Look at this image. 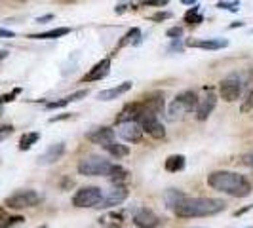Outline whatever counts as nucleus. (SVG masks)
Masks as SVG:
<instances>
[{
	"mask_svg": "<svg viewBox=\"0 0 253 228\" xmlns=\"http://www.w3.org/2000/svg\"><path fill=\"white\" fill-rule=\"evenodd\" d=\"M206 97H202L200 101H198V107H196V118L200 120V122H204V120H208L210 118V114L213 113V109H215V105H217V95L211 91V89H208L206 88Z\"/></svg>",
	"mask_w": 253,
	"mask_h": 228,
	"instance_id": "11",
	"label": "nucleus"
},
{
	"mask_svg": "<svg viewBox=\"0 0 253 228\" xmlns=\"http://www.w3.org/2000/svg\"><path fill=\"white\" fill-rule=\"evenodd\" d=\"M25 219L21 215H10L4 207H0V228H10L13 225H19V223H23Z\"/></svg>",
	"mask_w": 253,
	"mask_h": 228,
	"instance_id": "23",
	"label": "nucleus"
},
{
	"mask_svg": "<svg viewBox=\"0 0 253 228\" xmlns=\"http://www.w3.org/2000/svg\"><path fill=\"white\" fill-rule=\"evenodd\" d=\"M252 209H253V203H252V205L242 207V209H238V211H234V217H240V215H244V213H248V211H252Z\"/></svg>",
	"mask_w": 253,
	"mask_h": 228,
	"instance_id": "37",
	"label": "nucleus"
},
{
	"mask_svg": "<svg viewBox=\"0 0 253 228\" xmlns=\"http://www.w3.org/2000/svg\"><path fill=\"white\" fill-rule=\"evenodd\" d=\"M168 38H173V40H177V38L183 37V27H171V29H168Z\"/></svg>",
	"mask_w": 253,
	"mask_h": 228,
	"instance_id": "31",
	"label": "nucleus"
},
{
	"mask_svg": "<svg viewBox=\"0 0 253 228\" xmlns=\"http://www.w3.org/2000/svg\"><path fill=\"white\" fill-rule=\"evenodd\" d=\"M69 103H71V99H69V95H67V97H63V99H59V101L46 103V109H48V111H53V109H63V107H67Z\"/></svg>",
	"mask_w": 253,
	"mask_h": 228,
	"instance_id": "29",
	"label": "nucleus"
},
{
	"mask_svg": "<svg viewBox=\"0 0 253 228\" xmlns=\"http://www.w3.org/2000/svg\"><path fill=\"white\" fill-rule=\"evenodd\" d=\"M169 50H177L179 53L183 51V46H181V42H179V38H177V40H173V44H171V48H169Z\"/></svg>",
	"mask_w": 253,
	"mask_h": 228,
	"instance_id": "40",
	"label": "nucleus"
},
{
	"mask_svg": "<svg viewBox=\"0 0 253 228\" xmlns=\"http://www.w3.org/2000/svg\"><path fill=\"white\" fill-rule=\"evenodd\" d=\"M131 82H122V84H118V86H114V88H109V89H103L97 93V99L99 101H113L116 97H120V95H124L127 93L129 89H131Z\"/></svg>",
	"mask_w": 253,
	"mask_h": 228,
	"instance_id": "18",
	"label": "nucleus"
},
{
	"mask_svg": "<svg viewBox=\"0 0 253 228\" xmlns=\"http://www.w3.org/2000/svg\"><path fill=\"white\" fill-rule=\"evenodd\" d=\"M113 167L114 164L111 160L91 154V156H86L78 162V173L86 175V177H109Z\"/></svg>",
	"mask_w": 253,
	"mask_h": 228,
	"instance_id": "3",
	"label": "nucleus"
},
{
	"mask_svg": "<svg viewBox=\"0 0 253 228\" xmlns=\"http://www.w3.org/2000/svg\"><path fill=\"white\" fill-rule=\"evenodd\" d=\"M103 149L109 152L113 158H116V160H120V158H126L127 154H129V149H127V145H122V143H118L116 139L111 141V143H107V145H103Z\"/></svg>",
	"mask_w": 253,
	"mask_h": 228,
	"instance_id": "19",
	"label": "nucleus"
},
{
	"mask_svg": "<svg viewBox=\"0 0 253 228\" xmlns=\"http://www.w3.org/2000/svg\"><path fill=\"white\" fill-rule=\"evenodd\" d=\"M236 27H244V23H242V21H236V23L230 25V29H236Z\"/></svg>",
	"mask_w": 253,
	"mask_h": 228,
	"instance_id": "45",
	"label": "nucleus"
},
{
	"mask_svg": "<svg viewBox=\"0 0 253 228\" xmlns=\"http://www.w3.org/2000/svg\"><path fill=\"white\" fill-rule=\"evenodd\" d=\"M198 101H200V99L196 97L194 91H183V93H179L177 97L173 99V103L169 105V111H168L169 120L175 122V120H179V118H183V114L196 111Z\"/></svg>",
	"mask_w": 253,
	"mask_h": 228,
	"instance_id": "4",
	"label": "nucleus"
},
{
	"mask_svg": "<svg viewBox=\"0 0 253 228\" xmlns=\"http://www.w3.org/2000/svg\"><path fill=\"white\" fill-rule=\"evenodd\" d=\"M169 17H171L169 12H158V13H154L151 19L152 21H164V19H169Z\"/></svg>",
	"mask_w": 253,
	"mask_h": 228,
	"instance_id": "35",
	"label": "nucleus"
},
{
	"mask_svg": "<svg viewBox=\"0 0 253 228\" xmlns=\"http://www.w3.org/2000/svg\"><path fill=\"white\" fill-rule=\"evenodd\" d=\"M187 196H185V192L183 190H179V189H168L164 192V202L166 205L169 207V209H175L179 203L183 202Z\"/></svg>",
	"mask_w": 253,
	"mask_h": 228,
	"instance_id": "20",
	"label": "nucleus"
},
{
	"mask_svg": "<svg viewBox=\"0 0 253 228\" xmlns=\"http://www.w3.org/2000/svg\"><path fill=\"white\" fill-rule=\"evenodd\" d=\"M8 57V50H0V59H6Z\"/></svg>",
	"mask_w": 253,
	"mask_h": 228,
	"instance_id": "44",
	"label": "nucleus"
},
{
	"mask_svg": "<svg viewBox=\"0 0 253 228\" xmlns=\"http://www.w3.org/2000/svg\"><path fill=\"white\" fill-rule=\"evenodd\" d=\"M15 33L13 31H8V29H0V38H13Z\"/></svg>",
	"mask_w": 253,
	"mask_h": 228,
	"instance_id": "36",
	"label": "nucleus"
},
{
	"mask_svg": "<svg viewBox=\"0 0 253 228\" xmlns=\"http://www.w3.org/2000/svg\"><path fill=\"white\" fill-rule=\"evenodd\" d=\"M116 133L126 141V143H141L143 141V129H141L139 122H135V120L118 122Z\"/></svg>",
	"mask_w": 253,
	"mask_h": 228,
	"instance_id": "10",
	"label": "nucleus"
},
{
	"mask_svg": "<svg viewBox=\"0 0 253 228\" xmlns=\"http://www.w3.org/2000/svg\"><path fill=\"white\" fill-rule=\"evenodd\" d=\"M67 118H71V114H61V116H51V118H50V124H53V122H59V120H67Z\"/></svg>",
	"mask_w": 253,
	"mask_h": 228,
	"instance_id": "38",
	"label": "nucleus"
},
{
	"mask_svg": "<svg viewBox=\"0 0 253 228\" xmlns=\"http://www.w3.org/2000/svg\"><path fill=\"white\" fill-rule=\"evenodd\" d=\"M127 44H131V46H139V44H141V29L133 27L131 31H127L126 35H124V38L120 40L118 48H122V46H127Z\"/></svg>",
	"mask_w": 253,
	"mask_h": 228,
	"instance_id": "25",
	"label": "nucleus"
},
{
	"mask_svg": "<svg viewBox=\"0 0 253 228\" xmlns=\"http://www.w3.org/2000/svg\"><path fill=\"white\" fill-rule=\"evenodd\" d=\"M105 228H118V227H114V225H111V227H105Z\"/></svg>",
	"mask_w": 253,
	"mask_h": 228,
	"instance_id": "46",
	"label": "nucleus"
},
{
	"mask_svg": "<svg viewBox=\"0 0 253 228\" xmlns=\"http://www.w3.org/2000/svg\"><path fill=\"white\" fill-rule=\"evenodd\" d=\"M13 133V126H0V143L4 139H8Z\"/></svg>",
	"mask_w": 253,
	"mask_h": 228,
	"instance_id": "32",
	"label": "nucleus"
},
{
	"mask_svg": "<svg viewBox=\"0 0 253 228\" xmlns=\"http://www.w3.org/2000/svg\"><path fill=\"white\" fill-rule=\"evenodd\" d=\"M38 139H40V133L38 131H31V133L21 135V139H19V151H29Z\"/></svg>",
	"mask_w": 253,
	"mask_h": 228,
	"instance_id": "27",
	"label": "nucleus"
},
{
	"mask_svg": "<svg viewBox=\"0 0 253 228\" xmlns=\"http://www.w3.org/2000/svg\"><path fill=\"white\" fill-rule=\"evenodd\" d=\"M189 48L198 50H223L228 46V40L225 38H200V40H187Z\"/></svg>",
	"mask_w": 253,
	"mask_h": 228,
	"instance_id": "15",
	"label": "nucleus"
},
{
	"mask_svg": "<svg viewBox=\"0 0 253 228\" xmlns=\"http://www.w3.org/2000/svg\"><path fill=\"white\" fill-rule=\"evenodd\" d=\"M38 203H40V194L31 189L17 190L4 200V205L10 209H27V207H35Z\"/></svg>",
	"mask_w": 253,
	"mask_h": 228,
	"instance_id": "5",
	"label": "nucleus"
},
{
	"mask_svg": "<svg viewBox=\"0 0 253 228\" xmlns=\"http://www.w3.org/2000/svg\"><path fill=\"white\" fill-rule=\"evenodd\" d=\"M227 203L219 198H185L173 209L181 219H196V217H211L225 211Z\"/></svg>",
	"mask_w": 253,
	"mask_h": 228,
	"instance_id": "2",
	"label": "nucleus"
},
{
	"mask_svg": "<svg viewBox=\"0 0 253 228\" xmlns=\"http://www.w3.org/2000/svg\"><path fill=\"white\" fill-rule=\"evenodd\" d=\"M103 198V190L99 187H82L73 196L75 207H97Z\"/></svg>",
	"mask_w": 253,
	"mask_h": 228,
	"instance_id": "6",
	"label": "nucleus"
},
{
	"mask_svg": "<svg viewBox=\"0 0 253 228\" xmlns=\"http://www.w3.org/2000/svg\"><path fill=\"white\" fill-rule=\"evenodd\" d=\"M164 167L166 171H169V173L183 171L185 169V156L183 154H171V156H168L164 162Z\"/></svg>",
	"mask_w": 253,
	"mask_h": 228,
	"instance_id": "22",
	"label": "nucleus"
},
{
	"mask_svg": "<svg viewBox=\"0 0 253 228\" xmlns=\"http://www.w3.org/2000/svg\"><path fill=\"white\" fill-rule=\"evenodd\" d=\"M126 200H127V189L124 185H120V187H113L111 190L103 192V198L97 207H101V209L118 207V205H122Z\"/></svg>",
	"mask_w": 253,
	"mask_h": 228,
	"instance_id": "9",
	"label": "nucleus"
},
{
	"mask_svg": "<svg viewBox=\"0 0 253 228\" xmlns=\"http://www.w3.org/2000/svg\"><path fill=\"white\" fill-rule=\"evenodd\" d=\"M208 185L234 198H246L252 194V183L236 171H213L208 175Z\"/></svg>",
	"mask_w": 253,
	"mask_h": 228,
	"instance_id": "1",
	"label": "nucleus"
},
{
	"mask_svg": "<svg viewBox=\"0 0 253 228\" xmlns=\"http://www.w3.org/2000/svg\"><path fill=\"white\" fill-rule=\"evenodd\" d=\"M219 95L227 103L238 101L242 95V80L238 75H228L219 84Z\"/></svg>",
	"mask_w": 253,
	"mask_h": 228,
	"instance_id": "7",
	"label": "nucleus"
},
{
	"mask_svg": "<svg viewBox=\"0 0 253 228\" xmlns=\"http://www.w3.org/2000/svg\"><path fill=\"white\" fill-rule=\"evenodd\" d=\"M204 21V15L200 13V6H192L189 12L185 13V23H189V25H198V23H202Z\"/></svg>",
	"mask_w": 253,
	"mask_h": 228,
	"instance_id": "26",
	"label": "nucleus"
},
{
	"mask_svg": "<svg viewBox=\"0 0 253 228\" xmlns=\"http://www.w3.org/2000/svg\"><path fill=\"white\" fill-rule=\"evenodd\" d=\"M126 8H127V4H120L118 8H114V12H116V13H124V12H126Z\"/></svg>",
	"mask_w": 253,
	"mask_h": 228,
	"instance_id": "42",
	"label": "nucleus"
},
{
	"mask_svg": "<svg viewBox=\"0 0 253 228\" xmlns=\"http://www.w3.org/2000/svg\"><path fill=\"white\" fill-rule=\"evenodd\" d=\"M169 0H143L141 4L143 6H154V8H162V6H166Z\"/></svg>",
	"mask_w": 253,
	"mask_h": 228,
	"instance_id": "33",
	"label": "nucleus"
},
{
	"mask_svg": "<svg viewBox=\"0 0 253 228\" xmlns=\"http://www.w3.org/2000/svg\"><path fill=\"white\" fill-rule=\"evenodd\" d=\"M109 179L114 183V187H120V185H124L127 179H129V173H127V169H124L122 165L114 164L113 171H111V175Z\"/></svg>",
	"mask_w": 253,
	"mask_h": 228,
	"instance_id": "24",
	"label": "nucleus"
},
{
	"mask_svg": "<svg viewBox=\"0 0 253 228\" xmlns=\"http://www.w3.org/2000/svg\"><path fill=\"white\" fill-rule=\"evenodd\" d=\"M250 228H253V227H250Z\"/></svg>",
	"mask_w": 253,
	"mask_h": 228,
	"instance_id": "47",
	"label": "nucleus"
},
{
	"mask_svg": "<svg viewBox=\"0 0 253 228\" xmlns=\"http://www.w3.org/2000/svg\"><path fill=\"white\" fill-rule=\"evenodd\" d=\"M139 126L143 129V133L151 135L152 139H164L166 137V127L162 126V122L158 120V116L152 113H143L139 116Z\"/></svg>",
	"mask_w": 253,
	"mask_h": 228,
	"instance_id": "8",
	"label": "nucleus"
},
{
	"mask_svg": "<svg viewBox=\"0 0 253 228\" xmlns=\"http://www.w3.org/2000/svg\"><path fill=\"white\" fill-rule=\"evenodd\" d=\"M63 154H65V143H55V145H51L50 149L44 152L42 156H38V164L40 165L53 164V162L61 160Z\"/></svg>",
	"mask_w": 253,
	"mask_h": 228,
	"instance_id": "17",
	"label": "nucleus"
},
{
	"mask_svg": "<svg viewBox=\"0 0 253 228\" xmlns=\"http://www.w3.org/2000/svg\"><path fill=\"white\" fill-rule=\"evenodd\" d=\"M141 105L145 109V113H152V114H158L164 111V93L160 91H154V93H149L141 99Z\"/></svg>",
	"mask_w": 253,
	"mask_h": 228,
	"instance_id": "14",
	"label": "nucleus"
},
{
	"mask_svg": "<svg viewBox=\"0 0 253 228\" xmlns=\"http://www.w3.org/2000/svg\"><path fill=\"white\" fill-rule=\"evenodd\" d=\"M17 93H21V89H19V88H17V89H13L12 93H6V95H0V105H2V103H10V101H13V97H15Z\"/></svg>",
	"mask_w": 253,
	"mask_h": 228,
	"instance_id": "34",
	"label": "nucleus"
},
{
	"mask_svg": "<svg viewBox=\"0 0 253 228\" xmlns=\"http://www.w3.org/2000/svg\"><path fill=\"white\" fill-rule=\"evenodd\" d=\"M181 4H185V6H194L196 0H181Z\"/></svg>",
	"mask_w": 253,
	"mask_h": 228,
	"instance_id": "43",
	"label": "nucleus"
},
{
	"mask_svg": "<svg viewBox=\"0 0 253 228\" xmlns=\"http://www.w3.org/2000/svg\"><path fill=\"white\" fill-rule=\"evenodd\" d=\"M109 73H111V57H105V59H101L99 63H95L86 75L82 76V82H97V80L107 78Z\"/></svg>",
	"mask_w": 253,
	"mask_h": 228,
	"instance_id": "12",
	"label": "nucleus"
},
{
	"mask_svg": "<svg viewBox=\"0 0 253 228\" xmlns=\"http://www.w3.org/2000/svg\"><path fill=\"white\" fill-rule=\"evenodd\" d=\"M50 19H53V15H44V17H38L37 23H46V21H50Z\"/></svg>",
	"mask_w": 253,
	"mask_h": 228,
	"instance_id": "41",
	"label": "nucleus"
},
{
	"mask_svg": "<svg viewBox=\"0 0 253 228\" xmlns=\"http://www.w3.org/2000/svg\"><path fill=\"white\" fill-rule=\"evenodd\" d=\"M244 164L250 165V167H253V152H252V154H246V156H244Z\"/></svg>",
	"mask_w": 253,
	"mask_h": 228,
	"instance_id": "39",
	"label": "nucleus"
},
{
	"mask_svg": "<svg viewBox=\"0 0 253 228\" xmlns=\"http://www.w3.org/2000/svg\"><path fill=\"white\" fill-rule=\"evenodd\" d=\"M133 225L137 228H158L160 227V217L151 209H139L133 215Z\"/></svg>",
	"mask_w": 253,
	"mask_h": 228,
	"instance_id": "13",
	"label": "nucleus"
},
{
	"mask_svg": "<svg viewBox=\"0 0 253 228\" xmlns=\"http://www.w3.org/2000/svg\"><path fill=\"white\" fill-rule=\"evenodd\" d=\"M217 8H221V10H228V12H238V10H240V0H232V2L221 0V2L217 4Z\"/></svg>",
	"mask_w": 253,
	"mask_h": 228,
	"instance_id": "28",
	"label": "nucleus"
},
{
	"mask_svg": "<svg viewBox=\"0 0 253 228\" xmlns=\"http://www.w3.org/2000/svg\"><path fill=\"white\" fill-rule=\"evenodd\" d=\"M69 33H71L69 27H57V29H51V31H46V33L29 35V38H33V40H55V38H61L65 35H69Z\"/></svg>",
	"mask_w": 253,
	"mask_h": 228,
	"instance_id": "21",
	"label": "nucleus"
},
{
	"mask_svg": "<svg viewBox=\"0 0 253 228\" xmlns=\"http://www.w3.org/2000/svg\"><path fill=\"white\" fill-rule=\"evenodd\" d=\"M86 139L103 147V145H107V143H111V141L116 139V131L111 129V127H97V129L86 133Z\"/></svg>",
	"mask_w": 253,
	"mask_h": 228,
	"instance_id": "16",
	"label": "nucleus"
},
{
	"mask_svg": "<svg viewBox=\"0 0 253 228\" xmlns=\"http://www.w3.org/2000/svg\"><path fill=\"white\" fill-rule=\"evenodd\" d=\"M250 111H253V88H252V91L248 93V99L242 103V107H240L242 114H248Z\"/></svg>",
	"mask_w": 253,
	"mask_h": 228,
	"instance_id": "30",
	"label": "nucleus"
}]
</instances>
